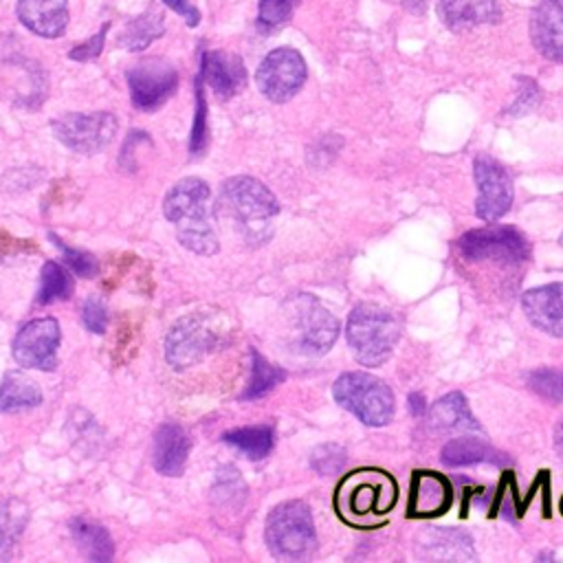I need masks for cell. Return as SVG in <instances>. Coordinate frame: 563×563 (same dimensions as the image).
I'll list each match as a JSON object with an SVG mask.
<instances>
[{"instance_id": "6", "label": "cell", "mask_w": 563, "mask_h": 563, "mask_svg": "<svg viewBox=\"0 0 563 563\" xmlns=\"http://www.w3.org/2000/svg\"><path fill=\"white\" fill-rule=\"evenodd\" d=\"M266 541L277 559H303L317 545L310 508L303 501H284L266 519Z\"/></svg>"}, {"instance_id": "40", "label": "cell", "mask_w": 563, "mask_h": 563, "mask_svg": "<svg viewBox=\"0 0 563 563\" xmlns=\"http://www.w3.org/2000/svg\"><path fill=\"white\" fill-rule=\"evenodd\" d=\"M172 11H176L178 15H183L187 20L189 26H196L200 22V13L196 7L189 4V0H163Z\"/></svg>"}, {"instance_id": "33", "label": "cell", "mask_w": 563, "mask_h": 563, "mask_svg": "<svg viewBox=\"0 0 563 563\" xmlns=\"http://www.w3.org/2000/svg\"><path fill=\"white\" fill-rule=\"evenodd\" d=\"M51 240L59 246L62 255L66 257V264H68L77 275H81V277H92V275L97 273V260H95L90 253H86V251H77V249H70V246H68V244H64L57 235H51Z\"/></svg>"}, {"instance_id": "7", "label": "cell", "mask_w": 563, "mask_h": 563, "mask_svg": "<svg viewBox=\"0 0 563 563\" xmlns=\"http://www.w3.org/2000/svg\"><path fill=\"white\" fill-rule=\"evenodd\" d=\"M292 347L301 354H323L339 336V321L312 295H297L288 301Z\"/></svg>"}, {"instance_id": "4", "label": "cell", "mask_w": 563, "mask_h": 563, "mask_svg": "<svg viewBox=\"0 0 563 563\" xmlns=\"http://www.w3.org/2000/svg\"><path fill=\"white\" fill-rule=\"evenodd\" d=\"M334 400L352 411L367 427H383L394 416V394L376 376L367 372H347L332 387Z\"/></svg>"}, {"instance_id": "23", "label": "cell", "mask_w": 563, "mask_h": 563, "mask_svg": "<svg viewBox=\"0 0 563 563\" xmlns=\"http://www.w3.org/2000/svg\"><path fill=\"white\" fill-rule=\"evenodd\" d=\"M429 422L438 431H479V424L460 391H451L435 400L429 409Z\"/></svg>"}, {"instance_id": "8", "label": "cell", "mask_w": 563, "mask_h": 563, "mask_svg": "<svg viewBox=\"0 0 563 563\" xmlns=\"http://www.w3.org/2000/svg\"><path fill=\"white\" fill-rule=\"evenodd\" d=\"M457 249L473 262H504L519 264L528 257V240L515 227H484L464 233L457 240Z\"/></svg>"}, {"instance_id": "12", "label": "cell", "mask_w": 563, "mask_h": 563, "mask_svg": "<svg viewBox=\"0 0 563 563\" xmlns=\"http://www.w3.org/2000/svg\"><path fill=\"white\" fill-rule=\"evenodd\" d=\"M59 325L51 317L26 323L13 339V358L31 369H53L57 365Z\"/></svg>"}, {"instance_id": "35", "label": "cell", "mask_w": 563, "mask_h": 563, "mask_svg": "<svg viewBox=\"0 0 563 563\" xmlns=\"http://www.w3.org/2000/svg\"><path fill=\"white\" fill-rule=\"evenodd\" d=\"M84 325L95 332V334H103L106 325H108V310L103 306V301L99 297H88L84 303Z\"/></svg>"}, {"instance_id": "31", "label": "cell", "mask_w": 563, "mask_h": 563, "mask_svg": "<svg viewBox=\"0 0 563 563\" xmlns=\"http://www.w3.org/2000/svg\"><path fill=\"white\" fill-rule=\"evenodd\" d=\"M528 385L541 398H545L550 402H563V372L561 369H552V367L534 369L528 376Z\"/></svg>"}, {"instance_id": "9", "label": "cell", "mask_w": 563, "mask_h": 563, "mask_svg": "<svg viewBox=\"0 0 563 563\" xmlns=\"http://www.w3.org/2000/svg\"><path fill=\"white\" fill-rule=\"evenodd\" d=\"M306 75L308 68L303 57L295 48L282 46L271 51L262 59V64L255 70V84L266 99L284 103L299 92V88L306 81Z\"/></svg>"}, {"instance_id": "37", "label": "cell", "mask_w": 563, "mask_h": 563, "mask_svg": "<svg viewBox=\"0 0 563 563\" xmlns=\"http://www.w3.org/2000/svg\"><path fill=\"white\" fill-rule=\"evenodd\" d=\"M205 95H202V88H200V79H198V90H196V119H194V132H191V154H198L202 152L205 147Z\"/></svg>"}, {"instance_id": "13", "label": "cell", "mask_w": 563, "mask_h": 563, "mask_svg": "<svg viewBox=\"0 0 563 563\" xmlns=\"http://www.w3.org/2000/svg\"><path fill=\"white\" fill-rule=\"evenodd\" d=\"M475 183L479 198L475 202V213L486 220H499L512 205V185L508 172L490 156H477L473 163Z\"/></svg>"}, {"instance_id": "10", "label": "cell", "mask_w": 563, "mask_h": 563, "mask_svg": "<svg viewBox=\"0 0 563 563\" xmlns=\"http://www.w3.org/2000/svg\"><path fill=\"white\" fill-rule=\"evenodd\" d=\"M128 86L132 106L143 112H152L174 95L178 86V73L165 59H141L128 68Z\"/></svg>"}, {"instance_id": "41", "label": "cell", "mask_w": 563, "mask_h": 563, "mask_svg": "<svg viewBox=\"0 0 563 563\" xmlns=\"http://www.w3.org/2000/svg\"><path fill=\"white\" fill-rule=\"evenodd\" d=\"M24 251H35L33 242H24L0 231V253H24Z\"/></svg>"}, {"instance_id": "15", "label": "cell", "mask_w": 563, "mask_h": 563, "mask_svg": "<svg viewBox=\"0 0 563 563\" xmlns=\"http://www.w3.org/2000/svg\"><path fill=\"white\" fill-rule=\"evenodd\" d=\"M530 35L543 57L563 62V0H539L530 18Z\"/></svg>"}, {"instance_id": "42", "label": "cell", "mask_w": 563, "mask_h": 563, "mask_svg": "<svg viewBox=\"0 0 563 563\" xmlns=\"http://www.w3.org/2000/svg\"><path fill=\"white\" fill-rule=\"evenodd\" d=\"M409 411L413 416H422L424 413V396L422 394H411L409 396Z\"/></svg>"}, {"instance_id": "2", "label": "cell", "mask_w": 563, "mask_h": 563, "mask_svg": "<svg viewBox=\"0 0 563 563\" xmlns=\"http://www.w3.org/2000/svg\"><path fill=\"white\" fill-rule=\"evenodd\" d=\"M218 207L242 231L249 242L268 238L271 220L277 216L279 205L266 185L251 176H233L222 185Z\"/></svg>"}, {"instance_id": "28", "label": "cell", "mask_w": 563, "mask_h": 563, "mask_svg": "<svg viewBox=\"0 0 563 563\" xmlns=\"http://www.w3.org/2000/svg\"><path fill=\"white\" fill-rule=\"evenodd\" d=\"M224 442L242 451L249 460H262L271 453L275 433L268 424L262 427H244V429H233L224 433Z\"/></svg>"}, {"instance_id": "38", "label": "cell", "mask_w": 563, "mask_h": 563, "mask_svg": "<svg viewBox=\"0 0 563 563\" xmlns=\"http://www.w3.org/2000/svg\"><path fill=\"white\" fill-rule=\"evenodd\" d=\"M521 92H519V97H517V101L512 103V108L508 110L510 114H523V112H528L534 103H537V99H539V90H537V84L534 81H530V79H521Z\"/></svg>"}, {"instance_id": "22", "label": "cell", "mask_w": 563, "mask_h": 563, "mask_svg": "<svg viewBox=\"0 0 563 563\" xmlns=\"http://www.w3.org/2000/svg\"><path fill=\"white\" fill-rule=\"evenodd\" d=\"M451 504V486L435 473H416L411 484L409 510L413 517L440 515Z\"/></svg>"}, {"instance_id": "14", "label": "cell", "mask_w": 563, "mask_h": 563, "mask_svg": "<svg viewBox=\"0 0 563 563\" xmlns=\"http://www.w3.org/2000/svg\"><path fill=\"white\" fill-rule=\"evenodd\" d=\"M389 479H385L380 473L372 471H361L347 477L336 495V506L339 512L352 521V519H363L374 512H383V486Z\"/></svg>"}, {"instance_id": "16", "label": "cell", "mask_w": 563, "mask_h": 563, "mask_svg": "<svg viewBox=\"0 0 563 563\" xmlns=\"http://www.w3.org/2000/svg\"><path fill=\"white\" fill-rule=\"evenodd\" d=\"M521 308L528 321L539 330L563 339V284H548L528 290L521 297Z\"/></svg>"}, {"instance_id": "43", "label": "cell", "mask_w": 563, "mask_h": 563, "mask_svg": "<svg viewBox=\"0 0 563 563\" xmlns=\"http://www.w3.org/2000/svg\"><path fill=\"white\" fill-rule=\"evenodd\" d=\"M554 449H556L559 457L563 460V418L559 420V424H556V431H554Z\"/></svg>"}, {"instance_id": "5", "label": "cell", "mask_w": 563, "mask_h": 563, "mask_svg": "<svg viewBox=\"0 0 563 563\" xmlns=\"http://www.w3.org/2000/svg\"><path fill=\"white\" fill-rule=\"evenodd\" d=\"M224 334L222 319L216 314L194 312L180 317L165 339V358L176 369H187L200 363Z\"/></svg>"}, {"instance_id": "26", "label": "cell", "mask_w": 563, "mask_h": 563, "mask_svg": "<svg viewBox=\"0 0 563 563\" xmlns=\"http://www.w3.org/2000/svg\"><path fill=\"white\" fill-rule=\"evenodd\" d=\"M442 462L446 466H468V464H482V462H504V455H499L493 446H488L479 438H455L449 440L442 446L440 453Z\"/></svg>"}, {"instance_id": "27", "label": "cell", "mask_w": 563, "mask_h": 563, "mask_svg": "<svg viewBox=\"0 0 563 563\" xmlns=\"http://www.w3.org/2000/svg\"><path fill=\"white\" fill-rule=\"evenodd\" d=\"M70 532L77 543V548L92 561H110L114 545L106 528L99 523H92L88 519H73L70 521Z\"/></svg>"}, {"instance_id": "1", "label": "cell", "mask_w": 563, "mask_h": 563, "mask_svg": "<svg viewBox=\"0 0 563 563\" xmlns=\"http://www.w3.org/2000/svg\"><path fill=\"white\" fill-rule=\"evenodd\" d=\"M165 218L176 227L178 242L198 253L213 255L218 251V238L209 222V187L200 178L178 180L165 196Z\"/></svg>"}, {"instance_id": "17", "label": "cell", "mask_w": 563, "mask_h": 563, "mask_svg": "<svg viewBox=\"0 0 563 563\" xmlns=\"http://www.w3.org/2000/svg\"><path fill=\"white\" fill-rule=\"evenodd\" d=\"M200 77L220 99H229L244 86L246 68L242 59L229 51H209L200 59Z\"/></svg>"}, {"instance_id": "21", "label": "cell", "mask_w": 563, "mask_h": 563, "mask_svg": "<svg viewBox=\"0 0 563 563\" xmlns=\"http://www.w3.org/2000/svg\"><path fill=\"white\" fill-rule=\"evenodd\" d=\"M418 552L431 561H473L475 550L468 534L453 528H433L418 539Z\"/></svg>"}, {"instance_id": "29", "label": "cell", "mask_w": 563, "mask_h": 563, "mask_svg": "<svg viewBox=\"0 0 563 563\" xmlns=\"http://www.w3.org/2000/svg\"><path fill=\"white\" fill-rule=\"evenodd\" d=\"M73 292V282L68 273L57 262H46L42 268V284L37 292V303H51L66 299Z\"/></svg>"}, {"instance_id": "24", "label": "cell", "mask_w": 563, "mask_h": 563, "mask_svg": "<svg viewBox=\"0 0 563 563\" xmlns=\"http://www.w3.org/2000/svg\"><path fill=\"white\" fill-rule=\"evenodd\" d=\"M42 402L40 385L22 372H9L0 383V411H24Z\"/></svg>"}, {"instance_id": "19", "label": "cell", "mask_w": 563, "mask_h": 563, "mask_svg": "<svg viewBox=\"0 0 563 563\" xmlns=\"http://www.w3.org/2000/svg\"><path fill=\"white\" fill-rule=\"evenodd\" d=\"M187 455H189L187 433L174 422L161 424L158 431L154 433V444H152L154 468L163 475L178 477L185 468Z\"/></svg>"}, {"instance_id": "30", "label": "cell", "mask_w": 563, "mask_h": 563, "mask_svg": "<svg viewBox=\"0 0 563 563\" xmlns=\"http://www.w3.org/2000/svg\"><path fill=\"white\" fill-rule=\"evenodd\" d=\"M284 378L286 374L279 367L271 365L260 352H253V378L249 383V389L244 391V398H262L273 391Z\"/></svg>"}, {"instance_id": "3", "label": "cell", "mask_w": 563, "mask_h": 563, "mask_svg": "<svg viewBox=\"0 0 563 563\" xmlns=\"http://www.w3.org/2000/svg\"><path fill=\"white\" fill-rule=\"evenodd\" d=\"M400 325L391 312L374 303L356 306L345 325L347 343L354 358L365 367H376L385 363L398 341Z\"/></svg>"}, {"instance_id": "39", "label": "cell", "mask_w": 563, "mask_h": 563, "mask_svg": "<svg viewBox=\"0 0 563 563\" xmlns=\"http://www.w3.org/2000/svg\"><path fill=\"white\" fill-rule=\"evenodd\" d=\"M18 530V523L13 521V515L7 512V508L0 510V559L7 556V548L13 541V532Z\"/></svg>"}, {"instance_id": "34", "label": "cell", "mask_w": 563, "mask_h": 563, "mask_svg": "<svg viewBox=\"0 0 563 563\" xmlns=\"http://www.w3.org/2000/svg\"><path fill=\"white\" fill-rule=\"evenodd\" d=\"M345 462V451L341 446H334V444H325V446H319L314 453H312V466L317 473L321 475H332V473H339L341 466Z\"/></svg>"}, {"instance_id": "18", "label": "cell", "mask_w": 563, "mask_h": 563, "mask_svg": "<svg viewBox=\"0 0 563 563\" xmlns=\"http://www.w3.org/2000/svg\"><path fill=\"white\" fill-rule=\"evenodd\" d=\"M438 18L455 33L493 24L501 18L497 0H438Z\"/></svg>"}, {"instance_id": "44", "label": "cell", "mask_w": 563, "mask_h": 563, "mask_svg": "<svg viewBox=\"0 0 563 563\" xmlns=\"http://www.w3.org/2000/svg\"><path fill=\"white\" fill-rule=\"evenodd\" d=\"M561 244H563V235H561Z\"/></svg>"}, {"instance_id": "11", "label": "cell", "mask_w": 563, "mask_h": 563, "mask_svg": "<svg viewBox=\"0 0 563 563\" xmlns=\"http://www.w3.org/2000/svg\"><path fill=\"white\" fill-rule=\"evenodd\" d=\"M117 132V119L110 112H88V114H64L53 121L55 139L73 152L95 154L110 145Z\"/></svg>"}, {"instance_id": "25", "label": "cell", "mask_w": 563, "mask_h": 563, "mask_svg": "<svg viewBox=\"0 0 563 563\" xmlns=\"http://www.w3.org/2000/svg\"><path fill=\"white\" fill-rule=\"evenodd\" d=\"M165 33V22H163V13L154 7L145 9L141 15L132 18L119 33L117 44L125 51H143L147 48L156 37H161Z\"/></svg>"}, {"instance_id": "32", "label": "cell", "mask_w": 563, "mask_h": 563, "mask_svg": "<svg viewBox=\"0 0 563 563\" xmlns=\"http://www.w3.org/2000/svg\"><path fill=\"white\" fill-rule=\"evenodd\" d=\"M299 2L301 0H260L257 20L262 26H268V29L282 26L284 22L290 20V15Z\"/></svg>"}, {"instance_id": "36", "label": "cell", "mask_w": 563, "mask_h": 563, "mask_svg": "<svg viewBox=\"0 0 563 563\" xmlns=\"http://www.w3.org/2000/svg\"><path fill=\"white\" fill-rule=\"evenodd\" d=\"M108 29H110V24L106 22V24L99 29V33L90 35V40H86L84 44L73 46L70 53H68V57H70V59H79V62H88V59L99 57V53H101V48H103V42H106V31H108Z\"/></svg>"}, {"instance_id": "20", "label": "cell", "mask_w": 563, "mask_h": 563, "mask_svg": "<svg viewBox=\"0 0 563 563\" xmlns=\"http://www.w3.org/2000/svg\"><path fill=\"white\" fill-rule=\"evenodd\" d=\"M20 22L42 37H57L68 24L66 0H18Z\"/></svg>"}]
</instances>
